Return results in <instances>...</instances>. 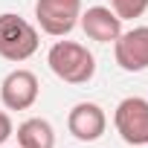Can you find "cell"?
<instances>
[{
    "label": "cell",
    "mask_w": 148,
    "mask_h": 148,
    "mask_svg": "<svg viewBox=\"0 0 148 148\" xmlns=\"http://www.w3.org/2000/svg\"><path fill=\"white\" fill-rule=\"evenodd\" d=\"M38 44H41L38 29L29 21H23L15 12L0 15V58L21 64V61H26L38 52Z\"/></svg>",
    "instance_id": "cell-2"
},
{
    "label": "cell",
    "mask_w": 148,
    "mask_h": 148,
    "mask_svg": "<svg viewBox=\"0 0 148 148\" xmlns=\"http://www.w3.org/2000/svg\"><path fill=\"white\" fill-rule=\"evenodd\" d=\"M113 55L125 73L148 70V26H134V29L122 32L113 41Z\"/></svg>",
    "instance_id": "cell-6"
},
{
    "label": "cell",
    "mask_w": 148,
    "mask_h": 148,
    "mask_svg": "<svg viewBox=\"0 0 148 148\" xmlns=\"http://www.w3.org/2000/svg\"><path fill=\"white\" fill-rule=\"evenodd\" d=\"M113 125L122 142L128 145H148V99L142 96H128L116 105L113 110Z\"/></svg>",
    "instance_id": "cell-4"
},
{
    "label": "cell",
    "mask_w": 148,
    "mask_h": 148,
    "mask_svg": "<svg viewBox=\"0 0 148 148\" xmlns=\"http://www.w3.org/2000/svg\"><path fill=\"white\" fill-rule=\"evenodd\" d=\"M15 134V125H12V116L6 110H0V145H3L9 136Z\"/></svg>",
    "instance_id": "cell-11"
},
{
    "label": "cell",
    "mask_w": 148,
    "mask_h": 148,
    "mask_svg": "<svg viewBox=\"0 0 148 148\" xmlns=\"http://www.w3.org/2000/svg\"><path fill=\"white\" fill-rule=\"evenodd\" d=\"M41 84L32 70H12L0 84V102L6 110H29L38 102Z\"/></svg>",
    "instance_id": "cell-5"
},
{
    "label": "cell",
    "mask_w": 148,
    "mask_h": 148,
    "mask_svg": "<svg viewBox=\"0 0 148 148\" xmlns=\"http://www.w3.org/2000/svg\"><path fill=\"white\" fill-rule=\"evenodd\" d=\"M82 0H35V21L41 32L52 38H64L79 26Z\"/></svg>",
    "instance_id": "cell-3"
},
{
    "label": "cell",
    "mask_w": 148,
    "mask_h": 148,
    "mask_svg": "<svg viewBox=\"0 0 148 148\" xmlns=\"http://www.w3.org/2000/svg\"><path fill=\"white\" fill-rule=\"evenodd\" d=\"M47 64L67 84H87L96 76L93 52L84 44H76V41H55L47 52Z\"/></svg>",
    "instance_id": "cell-1"
},
{
    "label": "cell",
    "mask_w": 148,
    "mask_h": 148,
    "mask_svg": "<svg viewBox=\"0 0 148 148\" xmlns=\"http://www.w3.org/2000/svg\"><path fill=\"white\" fill-rule=\"evenodd\" d=\"M67 128L79 142H96L108 131V113L96 102H79L67 116Z\"/></svg>",
    "instance_id": "cell-7"
},
{
    "label": "cell",
    "mask_w": 148,
    "mask_h": 148,
    "mask_svg": "<svg viewBox=\"0 0 148 148\" xmlns=\"http://www.w3.org/2000/svg\"><path fill=\"white\" fill-rule=\"evenodd\" d=\"M142 148H148V145H142Z\"/></svg>",
    "instance_id": "cell-12"
},
{
    "label": "cell",
    "mask_w": 148,
    "mask_h": 148,
    "mask_svg": "<svg viewBox=\"0 0 148 148\" xmlns=\"http://www.w3.org/2000/svg\"><path fill=\"white\" fill-rule=\"evenodd\" d=\"M18 148H55V128L41 116L23 119L18 125Z\"/></svg>",
    "instance_id": "cell-9"
},
{
    "label": "cell",
    "mask_w": 148,
    "mask_h": 148,
    "mask_svg": "<svg viewBox=\"0 0 148 148\" xmlns=\"http://www.w3.org/2000/svg\"><path fill=\"white\" fill-rule=\"evenodd\" d=\"M110 9L122 18V21H134L142 18L148 9V0H110Z\"/></svg>",
    "instance_id": "cell-10"
},
{
    "label": "cell",
    "mask_w": 148,
    "mask_h": 148,
    "mask_svg": "<svg viewBox=\"0 0 148 148\" xmlns=\"http://www.w3.org/2000/svg\"><path fill=\"white\" fill-rule=\"evenodd\" d=\"M79 23H82L84 35L99 44H113L122 35V18L110 6H90L87 12H82Z\"/></svg>",
    "instance_id": "cell-8"
}]
</instances>
